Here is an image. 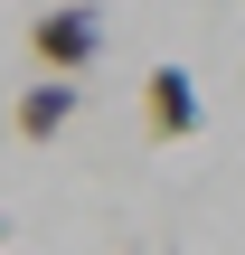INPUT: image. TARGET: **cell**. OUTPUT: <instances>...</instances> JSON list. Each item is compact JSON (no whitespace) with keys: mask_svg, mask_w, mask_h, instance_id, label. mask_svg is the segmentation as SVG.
I'll return each mask as SVG.
<instances>
[{"mask_svg":"<svg viewBox=\"0 0 245 255\" xmlns=\"http://www.w3.org/2000/svg\"><path fill=\"white\" fill-rule=\"evenodd\" d=\"M76 104H85V85L47 76V85H28V95H19V114H9V123H19V142H57V132L76 123Z\"/></svg>","mask_w":245,"mask_h":255,"instance_id":"3","label":"cell"},{"mask_svg":"<svg viewBox=\"0 0 245 255\" xmlns=\"http://www.w3.org/2000/svg\"><path fill=\"white\" fill-rule=\"evenodd\" d=\"M142 132L151 142H189L198 132V76L189 66H151L142 76Z\"/></svg>","mask_w":245,"mask_h":255,"instance_id":"2","label":"cell"},{"mask_svg":"<svg viewBox=\"0 0 245 255\" xmlns=\"http://www.w3.org/2000/svg\"><path fill=\"white\" fill-rule=\"evenodd\" d=\"M28 47H38L47 76H85V66L104 57V9H94V0H57V9L28 19Z\"/></svg>","mask_w":245,"mask_h":255,"instance_id":"1","label":"cell"}]
</instances>
